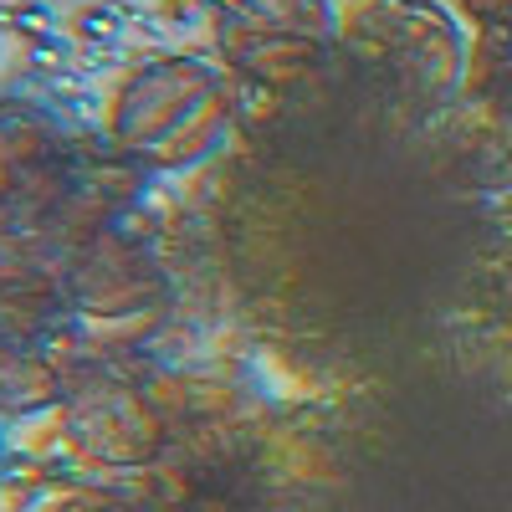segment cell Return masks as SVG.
<instances>
[{
	"instance_id": "obj_1",
	"label": "cell",
	"mask_w": 512,
	"mask_h": 512,
	"mask_svg": "<svg viewBox=\"0 0 512 512\" xmlns=\"http://www.w3.org/2000/svg\"><path fill=\"white\" fill-rule=\"evenodd\" d=\"M123 11L118 0H103V6H82L77 21H72V36L82 41V47H118L123 41Z\"/></svg>"
},
{
	"instance_id": "obj_5",
	"label": "cell",
	"mask_w": 512,
	"mask_h": 512,
	"mask_svg": "<svg viewBox=\"0 0 512 512\" xmlns=\"http://www.w3.org/2000/svg\"><path fill=\"white\" fill-rule=\"evenodd\" d=\"M164 16H169V21H185V26H190V21L200 16V0H169V6H164Z\"/></svg>"
},
{
	"instance_id": "obj_4",
	"label": "cell",
	"mask_w": 512,
	"mask_h": 512,
	"mask_svg": "<svg viewBox=\"0 0 512 512\" xmlns=\"http://www.w3.org/2000/svg\"><path fill=\"white\" fill-rule=\"evenodd\" d=\"M466 6H477L487 21H512V0H466Z\"/></svg>"
},
{
	"instance_id": "obj_3",
	"label": "cell",
	"mask_w": 512,
	"mask_h": 512,
	"mask_svg": "<svg viewBox=\"0 0 512 512\" xmlns=\"http://www.w3.org/2000/svg\"><path fill=\"white\" fill-rule=\"evenodd\" d=\"M0 26L16 31L21 41H31L41 31H57V11L47 6V0H21V6H6V0H0Z\"/></svg>"
},
{
	"instance_id": "obj_2",
	"label": "cell",
	"mask_w": 512,
	"mask_h": 512,
	"mask_svg": "<svg viewBox=\"0 0 512 512\" xmlns=\"http://www.w3.org/2000/svg\"><path fill=\"white\" fill-rule=\"evenodd\" d=\"M72 57H77V36L41 31V36H31V41H26V67H31V72L57 77V72H67V62H72Z\"/></svg>"
}]
</instances>
